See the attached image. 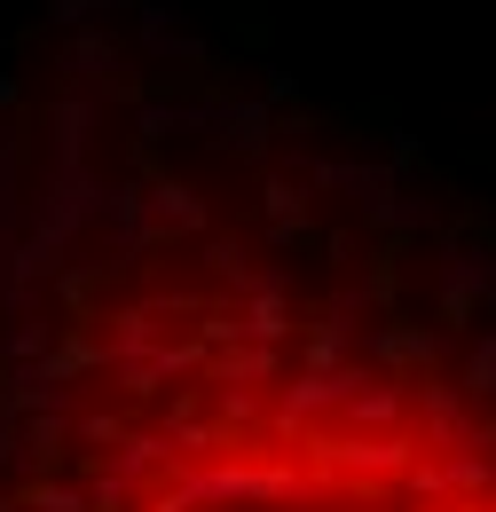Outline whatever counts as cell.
<instances>
[{
	"label": "cell",
	"instance_id": "7a4b0ae2",
	"mask_svg": "<svg viewBox=\"0 0 496 512\" xmlns=\"http://www.w3.org/2000/svg\"><path fill=\"white\" fill-rule=\"evenodd\" d=\"M213 142L260 158V150H268V103H221V111H213Z\"/></svg>",
	"mask_w": 496,
	"mask_h": 512
},
{
	"label": "cell",
	"instance_id": "277c9868",
	"mask_svg": "<svg viewBox=\"0 0 496 512\" xmlns=\"http://www.w3.org/2000/svg\"><path fill=\"white\" fill-rule=\"evenodd\" d=\"M465 386H496V323L473 339V363H465Z\"/></svg>",
	"mask_w": 496,
	"mask_h": 512
},
{
	"label": "cell",
	"instance_id": "3957f363",
	"mask_svg": "<svg viewBox=\"0 0 496 512\" xmlns=\"http://www.w3.org/2000/svg\"><path fill=\"white\" fill-rule=\"evenodd\" d=\"M268 229H276V237H300V229H308V197H300V182H268Z\"/></svg>",
	"mask_w": 496,
	"mask_h": 512
},
{
	"label": "cell",
	"instance_id": "6da1fadb",
	"mask_svg": "<svg viewBox=\"0 0 496 512\" xmlns=\"http://www.w3.org/2000/svg\"><path fill=\"white\" fill-rule=\"evenodd\" d=\"M496 292V260L481 245H465V237H449L441 245V308L449 316H465V308H481Z\"/></svg>",
	"mask_w": 496,
	"mask_h": 512
},
{
	"label": "cell",
	"instance_id": "5b68a950",
	"mask_svg": "<svg viewBox=\"0 0 496 512\" xmlns=\"http://www.w3.org/2000/svg\"><path fill=\"white\" fill-rule=\"evenodd\" d=\"M111 0H56V24H95Z\"/></svg>",
	"mask_w": 496,
	"mask_h": 512
}]
</instances>
